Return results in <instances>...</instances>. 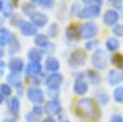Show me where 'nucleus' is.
<instances>
[{"mask_svg": "<svg viewBox=\"0 0 123 122\" xmlns=\"http://www.w3.org/2000/svg\"><path fill=\"white\" fill-rule=\"evenodd\" d=\"M113 99L116 103H123V86H118L113 90Z\"/></svg>", "mask_w": 123, "mask_h": 122, "instance_id": "obj_28", "label": "nucleus"}, {"mask_svg": "<svg viewBox=\"0 0 123 122\" xmlns=\"http://www.w3.org/2000/svg\"><path fill=\"white\" fill-rule=\"evenodd\" d=\"M12 11H13V4L12 3V1L4 0L3 5H2V10H1L3 15L5 17H9V16H11Z\"/></svg>", "mask_w": 123, "mask_h": 122, "instance_id": "obj_25", "label": "nucleus"}, {"mask_svg": "<svg viewBox=\"0 0 123 122\" xmlns=\"http://www.w3.org/2000/svg\"><path fill=\"white\" fill-rule=\"evenodd\" d=\"M2 23H3V19H2L1 17H0V26L2 25Z\"/></svg>", "mask_w": 123, "mask_h": 122, "instance_id": "obj_48", "label": "nucleus"}, {"mask_svg": "<svg viewBox=\"0 0 123 122\" xmlns=\"http://www.w3.org/2000/svg\"><path fill=\"white\" fill-rule=\"evenodd\" d=\"M101 12V7L97 3H90L77 12V16L81 19H92L98 17Z\"/></svg>", "mask_w": 123, "mask_h": 122, "instance_id": "obj_3", "label": "nucleus"}, {"mask_svg": "<svg viewBox=\"0 0 123 122\" xmlns=\"http://www.w3.org/2000/svg\"><path fill=\"white\" fill-rule=\"evenodd\" d=\"M43 56V51L39 48H31L28 52V59L32 62H40Z\"/></svg>", "mask_w": 123, "mask_h": 122, "instance_id": "obj_18", "label": "nucleus"}, {"mask_svg": "<svg viewBox=\"0 0 123 122\" xmlns=\"http://www.w3.org/2000/svg\"><path fill=\"white\" fill-rule=\"evenodd\" d=\"M35 11H36V7H35V5L33 4V2L24 3V4L22 5V12H23L25 14H27V15H29L30 13H32V12H35Z\"/></svg>", "mask_w": 123, "mask_h": 122, "instance_id": "obj_29", "label": "nucleus"}, {"mask_svg": "<svg viewBox=\"0 0 123 122\" xmlns=\"http://www.w3.org/2000/svg\"><path fill=\"white\" fill-rule=\"evenodd\" d=\"M76 115L80 118L86 120H94L99 118V109L93 100L89 98H82L76 103L75 107Z\"/></svg>", "mask_w": 123, "mask_h": 122, "instance_id": "obj_1", "label": "nucleus"}, {"mask_svg": "<svg viewBox=\"0 0 123 122\" xmlns=\"http://www.w3.org/2000/svg\"><path fill=\"white\" fill-rule=\"evenodd\" d=\"M9 68L12 72L19 73L24 69V61L20 58H12L9 61Z\"/></svg>", "mask_w": 123, "mask_h": 122, "instance_id": "obj_13", "label": "nucleus"}, {"mask_svg": "<svg viewBox=\"0 0 123 122\" xmlns=\"http://www.w3.org/2000/svg\"><path fill=\"white\" fill-rule=\"evenodd\" d=\"M19 29H20V33L23 36L26 37H32L34 35H36L37 33V28L29 21H21L19 23Z\"/></svg>", "mask_w": 123, "mask_h": 122, "instance_id": "obj_12", "label": "nucleus"}, {"mask_svg": "<svg viewBox=\"0 0 123 122\" xmlns=\"http://www.w3.org/2000/svg\"><path fill=\"white\" fill-rule=\"evenodd\" d=\"M7 81L11 85L15 87H20L22 85V78L19 75V73H16V72H11L7 76Z\"/></svg>", "mask_w": 123, "mask_h": 122, "instance_id": "obj_20", "label": "nucleus"}, {"mask_svg": "<svg viewBox=\"0 0 123 122\" xmlns=\"http://www.w3.org/2000/svg\"><path fill=\"white\" fill-rule=\"evenodd\" d=\"M44 67H45L46 71H49V72H52V73L57 72L60 68V62H59L58 59H56L54 57H48L45 60Z\"/></svg>", "mask_w": 123, "mask_h": 122, "instance_id": "obj_15", "label": "nucleus"}, {"mask_svg": "<svg viewBox=\"0 0 123 122\" xmlns=\"http://www.w3.org/2000/svg\"><path fill=\"white\" fill-rule=\"evenodd\" d=\"M25 118H26V122H38L37 117L33 113H27Z\"/></svg>", "mask_w": 123, "mask_h": 122, "instance_id": "obj_40", "label": "nucleus"}, {"mask_svg": "<svg viewBox=\"0 0 123 122\" xmlns=\"http://www.w3.org/2000/svg\"><path fill=\"white\" fill-rule=\"evenodd\" d=\"M29 17L31 19V22L36 26V27H44L47 23H48V16L41 12H37L35 11L32 13L29 14Z\"/></svg>", "mask_w": 123, "mask_h": 122, "instance_id": "obj_9", "label": "nucleus"}, {"mask_svg": "<svg viewBox=\"0 0 123 122\" xmlns=\"http://www.w3.org/2000/svg\"><path fill=\"white\" fill-rule=\"evenodd\" d=\"M86 76L87 80L89 81V83L92 84V85H97L101 82V77H100V75L98 74V72L96 70H93V69L87 70L86 73Z\"/></svg>", "mask_w": 123, "mask_h": 122, "instance_id": "obj_21", "label": "nucleus"}, {"mask_svg": "<svg viewBox=\"0 0 123 122\" xmlns=\"http://www.w3.org/2000/svg\"><path fill=\"white\" fill-rule=\"evenodd\" d=\"M109 63L108 55L102 49H97L91 55V64L95 70H104Z\"/></svg>", "mask_w": 123, "mask_h": 122, "instance_id": "obj_2", "label": "nucleus"}, {"mask_svg": "<svg viewBox=\"0 0 123 122\" xmlns=\"http://www.w3.org/2000/svg\"><path fill=\"white\" fill-rule=\"evenodd\" d=\"M85 77H86V75L80 74L79 76H77V78L74 82L73 90L78 95H85L88 91V85L86 82Z\"/></svg>", "mask_w": 123, "mask_h": 122, "instance_id": "obj_7", "label": "nucleus"}, {"mask_svg": "<svg viewBox=\"0 0 123 122\" xmlns=\"http://www.w3.org/2000/svg\"><path fill=\"white\" fill-rule=\"evenodd\" d=\"M107 81L111 85H117L121 82V76L115 69H111L107 74Z\"/></svg>", "mask_w": 123, "mask_h": 122, "instance_id": "obj_19", "label": "nucleus"}, {"mask_svg": "<svg viewBox=\"0 0 123 122\" xmlns=\"http://www.w3.org/2000/svg\"><path fill=\"white\" fill-rule=\"evenodd\" d=\"M111 62L117 68H123V55L121 53H114L111 56Z\"/></svg>", "mask_w": 123, "mask_h": 122, "instance_id": "obj_26", "label": "nucleus"}, {"mask_svg": "<svg viewBox=\"0 0 123 122\" xmlns=\"http://www.w3.org/2000/svg\"><path fill=\"white\" fill-rule=\"evenodd\" d=\"M37 3L43 9H51L54 5L53 0H37Z\"/></svg>", "mask_w": 123, "mask_h": 122, "instance_id": "obj_34", "label": "nucleus"}, {"mask_svg": "<svg viewBox=\"0 0 123 122\" xmlns=\"http://www.w3.org/2000/svg\"><path fill=\"white\" fill-rule=\"evenodd\" d=\"M35 44L38 47V48H44L48 43V36L45 34H37L35 37Z\"/></svg>", "mask_w": 123, "mask_h": 122, "instance_id": "obj_23", "label": "nucleus"}, {"mask_svg": "<svg viewBox=\"0 0 123 122\" xmlns=\"http://www.w3.org/2000/svg\"><path fill=\"white\" fill-rule=\"evenodd\" d=\"M63 81V76L60 73L53 72L47 76L45 80V85L49 89H59Z\"/></svg>", "mask_w": 123, "mask_h": 122, "instance_id": "obj_6", "label": "nucleus"}, {"mask_svg": "<svg viewBox=\"0 0 123 122\" xmlns=\"http://www.w3.org/2000/svg\"><path fill=\"white\" fill-rule=\"evenodd\" d=\"M103 1H104V0H95V3H97V4L101 5V4L103 3Z\"/></svg>", "mask_w": 123, "mask_h": 122, "instance_id": "obj_45", "label": "nucleus"}, {"mask_svg": "<svg viewBox=\"0 0 123 122\" xmlns=\"http://www.w3.org/2000/svg\"><path fill=\"white\" fill-rule=\"evenodd\" d=\"M60 122H70V121H69L68 119H62Z\"/></svg>", "mask_w": 123, "mask_h": 122, "instance_id": "obj_46", "label": "nucleus"}, {"mask_svg": "<svg viewBox=\"0 0 123 122\" xmlns=\"http://www.w3.org/2000/svg\"><path fill=\"white\" fill-rule=\"evenodd\" d=\"M8 107L13 114H18L19 110H20V102H19L18 98H16V97L11 98L8 101Z\"/></svg>", "mask_w": 123, "mask_h": 122, "instance_id": "obj_24", "label": "nucleus"}, {"mask_svg": "<svg viewBox=\"0 0 123 122\" xmlns=\"http://www.w3.org/2000/svg\"><path fill=\"white\" fill-rule=\"evenodd\" d=\"M2 122H16L14 118H5L2 120Z\"/></svg>", "mask_w": 123, "mask_h": 122, "instance_id": "obj_42", "label": "nucleus"}, {"mask_svg": "<svg viewBox=\"0 0 123 122\" xmlns=\"http://www.w3.org/2000/svg\"><path fill=\"white\" fill-rule=\"evenodd\" d=\"M14 38V37H13ZM12 39V41L9 43L10 44V46H9V53L11 54V55H14V54H16L17 52H19L20 51V43L18 42V40H16V39Z\"/></svg>", "mask_w": 123, "mask_h": 122, "instance_id": "obj_27", "label": "nucleus"}, {"mask_svg": "<svg viewBox=\"0 0 123 122\" xmlns=\"http://www.w3.org/2000/svg\"><path fill=\"white\" fill-rule=\"evenodd\" d=\"M112 33L116 37H123V24H116V25H114V27L112 29Z\"/></svg>", "mask_w": 123, "mask_h": 122, "instance_id": "obj_35", "label": "nucleus"}, {"mask_svg": "<svg viewBox=\"0 0 123 122\" xmlns=\"http://www.w3.org/2000/svg\"><path fill=\"white\" fill-rule=\"evenodd\" d=\"M3 56H4V51H3V49L0 47V58L3 57Z\"/></svg>", "mask_w": 123, "mask_h": 122, "instance_id": "obj_44", "label": "nucleus"}, {"mask_svg": "<svg viewBox=\"0 0 123 122\" xmlns=\"http://www.w3.org/2000/svg\"><path fill=\"white\" fill-rule=\"evenodd\" d=\"M4 102V95L0 92V104H2Z\"/></svg>", "mask_w": 123, "mask_h": 122, "instance_id": "obj_43", "label": "nucleus"}, {"mask_svg": "<svg viewBox=\"0 0 123 122\" xmlns=\"http://www.w3.org/2000/svg\"><path fill=\"white\" fill-rule=\"evenodd\" d=\"M119 13L116 10H108L106 11V12L103 15V22L106 26H114L117 24L118 20H119Z\"/></svg>", "mask_w": 123, "mask_h": 122, "instance_id": "obj_10", "label": "nucleus"}, {"mask_svg": "<svg viewBox=\"0 0 123 122\" xmlns=\"http://www.w3.org/2000/svg\"><path fill=\"white\" fill-rule=\"evenodd\" d=\"M42 122H56V121H55V119H53L51 116H48V117H46L45 119H43Z\"/></svg>", "mask_w": 123, "mask_h": 122, "instance_id": "obj_41", "label": "nucleus"}, {"mask_svg": "<svg viewBox=\"0 0 123 122\" xmlns=\"http://www.w3.org/2000/svg\"><path fill=\"white\" fill-rule=\"evenodd\" d=\"M65 35H66L67 38L70 39V40H77V39H79L81 37H80V32H79V26L74 24V23L70 24L66 28Z\"/></svg>", "mask_w": 123, "mask_h": 122, "instance_id": "obj_16", "label": "nucleus"}, {"mask_svg": "<svg viewBox=\"0 0 123 122\" xmlns=\"http://www.w3.org/2000/svg\"><path fill=\"white\" fill-rule=\"evenodd\" d=\"M120 47L119 40L116 37H108L106 40V48L110 52H115Z\"/></svg>", "mask_w": 123, "mask_h": 122, "instance_id": "obj_22", "label": "nucleus"}, {"mask_svg": "<svg viewBox=\"0 0 123 122\" xmlns=\"http://www.w3.org/2000/svg\"><path fill=\"white\" fill-rule=\"evenodd\" d=\"M42 69V66L40 64V62H30L27 64L26 68H25V72L28 76L30 77H34V76H37L38 74H40Z\"/></svg>", "mask_w": 123, "mask_h": 122, "instance_id": "obj_14", "label": "nucleus"}, {"mask_svg": "<svg viewBox=\"0 0 123 122\" xmlns=\"http://www.w3.org/2000/svg\"><path fill=\"white\" fill-rule=\"evenodd\" d=\"M108 2L114 9H121L123 6V0H108Z\"/></svg>", "mask_w": 123, "mask_h": 122, "instance_id": "obj_36", "label": "nucleus"}, {"mask_svg": "<svg viewBox=\"0 0 123 122\" xmlns=\"http://www.w3.org/2000/svg\"><path fill=\"white\" fill-rule=\"evenodd\" d=\"M13 38L12 34L6 28L0 29V46H6Z\"/></svg>", "mask_w": 123, "mask_h": 122, "instance_id": "obj_17", "label": "nucleus"}, {"mask_svg": "<svg viewBox=\"0 0 123 122\" xmlns=\"http://www.w3.org/2000/svg\"><path fill=\"white\" fill-rule=\"evenodd\" d=\"M30 2H37V0H29Z\"/></svg>", "mask_w": 123, "mask_h": 122, "instance_id": "obj_49", "label": "nucleus"}, {"mask_svg": "<svg viewBox=\"0 0 123 122\" xmlns=\"http://www.w3.org/2000/svg\"><path fill=\"white\" fill-rule=\"evenodd\" d=\"M96 99L99 101V103L101 105H106V104H108L110 97L106 92H99L98 94H96Z\"/></svg>", "mask_w": 123, "mask_h": 122, "instance_id": "obj_31", "label": "nucleus"}, {"mask_svg": "<svg viewBox=\"0 0 123 122\" xmlns=\"http://www.w3.org/2000/svg\"><path fill=\"white\" fill-rule=\"evenodd\" d=\"M27 97L29 99V101H31L32 103L35 104H40L42 102H44V93L43 91L36 86L30 87L27 90Z\"/></svg>", "mask_w": 123, "mask_h": 122, "instance_id": "obj_8", "label": "nucleus"}, {"mask_svg": "<svg viewBox=\"0 0 123 122\" xmlns=\"http://www.w3.org/2000/svg\"><path fill=\"white\" fill-rule=\"evenodd\" d=\"M99 43H100V41L98 39L91 38V39H89L88 41H86L85 43V48L86 50H93V49H95L99 46Z\"/></svg>", "mask_w": 123, "mask_h": 122, "instance_id": "obj_30", "label": "nucleus"}, {"mask_svg": "<svg viewBox=\"0 0 123 122\" xmlns=\"http://www.w3.org/2000/svg\"><path fill=\"white\" fill-rule=\"evenodd\" d=\"M0 92L4 95V96H10L12 94V87L10 85L7 84H1L0 85Z\"/></svg>", "mask_w": 123, "mask_h": 122, "instance_id": "obj_32", "label": "nucleus"}, {"mask_svg": "<svg viewBox=\"0 0 123 122\" xmlns=\"http://www.w3.org/2000/svg\"><path fill=\"white\" fill-rule=\"evenodd\" d=\"M2 5H3V1L0 0V12H1V10H2Z\"/></svg>", "mask_w": 123, "mask_h": 122, "instance_id": "obj_47", "label": "nucleus"}, {"mask_svg": "<svg viewBox=\"0 0 123 122\" xmlns=\"http://www.w3.org/2000/svg\"><path fill=\"white\" fill-rule=\"evenodd\" d=\"M55 46H56V45H54L53 43H48V44L43 48L44 50H42V51H43V53L46 52L48 55H51V54H53V52L56 50V47H55Z\"/></svg>", "mask_w": 123, "mask_h": 122, "instance_id": "obj_37", "label": "nucleus"}, {"mask_svg": "<svg viewBox=\"0 0 123 122\" xmlns=\"http://www.w3.org/2000/svg\"><path fill=\"white\" fill-rule=\"evenodd\" d=\"M58 33H59V26L56 23H52L49 26V28H48V34H49V36L52 37H56L58 35Z\"/></svg>", "mask_w": 123, "mask_h": 122, "instance_id": "obj_33", "label": "nucleus"}, {"mask_svg": "<svg viewBox=\"0 0 123 122\" xmlns=\"http://www.w3.org/2000/svg\"><path fill=\"white\" fill-rule=\"evenodd\" d=\"M80 37L85 39H91L96 37L98 34V26L93 21H87L83 23L79 27Z\"/></svg>", "mask_w": 123, "mask_h": 122, "instance_id": "obj_4", "label": "nucleus"}, {"mask_svg": "<svg viewBox=\"0 0 123 122\" xmlns=\"http://www.w3.org/2000/svg\"><path fill=\"white\" fill-rule=\"evenodd\" d=\"M110 122H123V117L120 114H113L111 115Z\"/></svg>", "mask_w": 123, "mask_h": 122, "instance_id": "obj_39", "label": "nucleus"}, {"mask_svg": "<svg viewBox=\"0 0 123 122\" xmlns=\"http://www.w3.org/2000/svg\"><path fill=\"white\" fill-rule=\"evenodd\" d=\"M61 110H62L61 103H60V101L57 98L56 99H53V100H50V101H48L45 104L44 111L49 116L57 115V114H59L61 112Z\"/></svg>", "mask_w": 123, "mask_h": 122, "instance_id": "obj_11", "label": "nucleus"}, {"mask_svg": "<svg viewBox=\"0 0 123 122\" xmlns=\"http://www.w3.org/2000/svg\"><path fill=\"white\" fill-rule=\"evenodd\" d=\"M43 110H42V108L39 107V106H35L34 109H33V114L35 116H41Z\"/></svg>", "mask_w": 123, "mask_h": 122, "instance_id": "obj_38", "label": "nucleus"}, {"mask_svg": "<svg viewBox=\"0 0 123 122\" xmlns=\"http://www.w3.org/2000/svg\"><path fill=\"white\" fill-rule=\"evenodd\" d=\"M86 54L82 49H76L74 50L68 59V64L72 68H78L83 66L86 63Z\"/></svg>", "mask_w": 123, "mask_h": 122, "instance_id": "obj_5", "label": "nucleus"}, {"mask_svg": "<svg viewBox=\"0 0 123 122\" xmlns=\"http://www.w3.org/2000/svg\"><path fill=\"white\" fill-rule=\"evenodd\" d=\"M122 80H123V70H122Z\"/></svg>", "mask_w": 123, "mask_h": 122, "instance_id": "obj_50", "label": "nucleus"}]
</instances>
